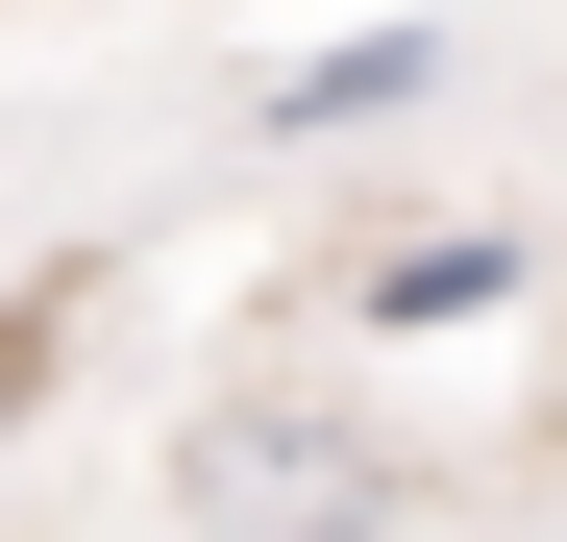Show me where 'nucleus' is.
<instances>
[{"mask_svg": "<svg viewBox=\"0 0 567 542\" xmlns=\"http://www.w3.org/2000/svg\"><path fill=\"white\" fill-rule=\"evenodd\" d=\"M173 493H198L223 542H395V419H346V395H198V444H173Z\"/></svg>", "mask_w": 567, "mask_h": 542, "instance_id": "1", "label": "nucleus"}, {"mask_svg": "<svg viewBox=\"0 0 567 542\" xmlns=\"http://www.w3.org/2000/svg\"><path fill=\"white\" fill-rule=\"evenodd\" d=\"M444 74H468V25H346V50H297V74H271V148H346V124H420L444 100Z\"/></svg>", "mask_w": 567, "mask_h": 542, "instance_id": "2", "label": "nucleus"}, {"mask_svg": "<svg viewBox=\"0 0 567 542\" xmlns=\"http://www.w3.org/2000/svg\"><path fill=\"white\" fill-rule=\"evenodd\" d=\"M518 296H543L518 222H420V247H370V345H468V321H518Z\"/></svg>", "mask_w": 567, "mask_h": 542, "instance_id": "3", "label": "nucleus"}]
</instances>
